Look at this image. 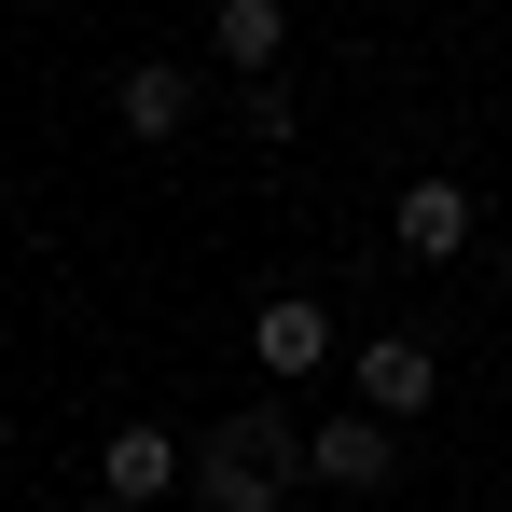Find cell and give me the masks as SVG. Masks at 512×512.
Returning a JSON list of instances; mask_svg holds the SVG:
<instances>
[{"mask_svg": "<svg viewBox=\"0 0 512 512\" xmlns=\"http://www.w3.org/2000/svg\"><path fill=\"white\" fill-rule=\"evenodd\" d=\"M346 388H360V416L416 429L429 402H443V346H429V333H360V346H346Z\"/></svg>", "mask_w": 512, "mask_h": 512, "instance_id": "cell-1", "label": "cell"}, {"mask_svg": "<svg viewBox=\"0 0 512 512\" xmlns=\"http://www.w3.org/2000/svg\"><path fill=\"white\" fill-rule=\"evenodd\" d=\"M305 485H333V499H388V485H402V429L360 416V402L319 416V429H305Z\"/></svg>", "mask_w": 512, "mask_h": 512, "instance_id": "cell-2", "label": "cell"}, {"mask_svg": "<svg viewBox=\"0 0 512 512\" xmlns=\"http://www.w3.org/2000/svg\"><path fill=\"white\" fill-rule=\"evenodd\" d=\"M250 360H263V388L333 374V305H319V291H263L250 305Z\"/></svg>", "mask_w": 512, "mask_h": 512, "instance_id": "cell-3", "label": "cell"}, {"mask_svg": "<svg viewBox=\"0 0 512 512\" xmlns=\"http://www.w3.org/2000/svg\"><path fill=\"white\" fill-rule=\"evenodd\" d=\"M180 457H194V443H180L167 416H125V429H97V499H125V512H153L180 485Z\"/></svg>", "mask_w": 512, "mask_h": 512, "instance_id": "cell-4", "label": "cell"}, {"mask_svg": "<svg viewBox=\"0 0 512 512\" xmlns=\"http://www.w3.org/2000/svg\"><path fill=\"white\" fill-rule=\"evenodd\" d=\"M180 471H194V499H208V512H277L291 485H305V471H277V457H250L236 429H208V443H194Z\"/></svg>", "mask_w": 512, "mask_h": 512, "instance_id": "cell-5", "label": "cell"}, {"mask_svg": "<svg viewBox=\"0 0 512 512\" xmlns=\"http://www.w3.org/2000/svg\"><path fill=\"white\" fill-rule=\"evenodd\" d=\"M388 222H402V263H457V250H471V180L416 167V180H402V208H388Z\"/></svg>", "mask_w": 512, "mask_h": 512, "instance_id": "cell-6", "label": "cell"}, {"mask_svg": "<svg viewBox=\"0 0 512 512\" xmlns=\"http://www.w3.org/2000/svg\"><path fill=\"white\" fill-rule=\"evenodd\" d=\"M111 125H125V139H139V153H167L180 125H194V84H180L167 56H139V70H125V84H111Z\"/></svg>", "mask_w": 512, "mask_h": 512, "instance_id": "cell-7", "label": "cell"}, {"mask_svg": "<svg viewBox=\"0 0 512 512\" xmlns=\"http://www.w3.org/2000/svg\"><path fill=\"white\" fill-rule=\"evenodd\" d=\"M208 42H222V70H277L291 56V0H222Z\"/></svg>", "mask_w": 512, "mask_h": 512, "instance_id": "cell-8", "label": "cell"}, {"mask_svg": "<svg viewBox=\"0 0 512 512\" xmlns=\"http://www.w3.org/2000/svg\"><path fill=\"white\" fill-rule=\"evenodd\" d=\"M222 429H236L250 457H277V471H305V429H291V388H277V402H250V416H222Z\"/></svg>", "mask_w": 512, "mask_h": 512, "instance_id": "cell-9", "label": "cell"}, {"mask_svg": "<svg viewBox=\"0 0 512 512\" xmlns=\"http://www.w3.org/2000/svg\"><path fill=\"white\" fill-rule=\"evenodd\" d=\"M236 125H250L263 153H291V84H277V70H250V97H236Z\"/></svg>", "mask_w": 512, "mask_h": 512, "instance_id": "cell-10", "label": "cell"}, {"mask_svg": "<svg viewBox=\"0 0 512 512\" xmlns=\"http://www.w3.org/2000/svg\"><path fill=\"white\" fill-rule=\"evenodd\" d=\"M84 512H125V499H84Z\"/></svg>", "mask_w": 512, "mask_h": 512, "instance_id": "cell-11", "label": "cell"}]
</instances>
